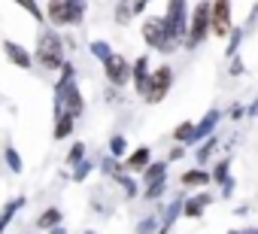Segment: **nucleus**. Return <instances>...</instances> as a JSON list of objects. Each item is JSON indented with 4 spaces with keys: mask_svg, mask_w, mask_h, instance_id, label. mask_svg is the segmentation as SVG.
<instances>
[{
    "mask_svg": "<svg viewBox=\"0 0 258 234\" xmlns=\"http://www.w3.org/2000/svg\"><path fill=\"white\" fill-rule=\"evenodd\" d=\"M79 161H85V143H73L70 146V152H67V164H79Z\"/></svg>",
    "mask_w": 258,
    "mask_h": 234,
    "instance_id": "28",
    "label": "nucleus"
},
{
    "mask_svg": "<svg viewBox=\"0 0 258 234\" xmlns=\"http://www.w3.org/2000/svg\"><path fill=\"white\" fill-rule=\"evenodd\" d=\"M170 85H173V67H170V64L155 67V70H152V79H149V91H146L143 100H146V103H161V100L167 97Z\"/></svg>",
    "mask_w": 258,
    "mask_h": 234,
    "instance_id": "7",
    "label": "nucleus"
},
{
    "mask_svg": "<svg viewBox=\"0 0 258 234\" xmlns=\"http://www.w3.org/2000/svg\"><path fill=\"white\" fill-rule=\"evenodd\" d=\"M149 164H152V149H149V146H140V149H134L131 155H127L124 170H137V173H143Z\"/></svg>",
    "mask_w": 258,
    "mask_h": 234,
    "instance_id": "13",
    "label": "nucleus"
},
{
    "mask_svg": "<svg viewBox=\"0 0 258 234\" xmlns=\"http://www.w3.org/2000/svg\"><path fill=\"white\" fill-rule=\"evenodd\" d=\"M4 52H7V58H10V64H16V67H22V70H31L34 67V55L22 46V43H13V40H4Z\"/></svg>",
    "mask_w": 258,
    "mask_h": 234,
    "instance_id": "10",
    "label": "nucleus"
},
{
    "mask_svg": "<svg viewBox=\"0 0 258 234\" xmlns=\"http://www.w3.org/2000/svg\"><path fill=\"white\" fill-rule=\"evenodd\" d=\"M85 0H49L46 4V19L52 28H70V25H82L85 19Z\"/></svg>",
    "mask_w": 258,
    "mask_h": 234,
    "instance_id": "2",
    "label": "nucleus"
},
{
    "mask_svg": "<svg viewBox=\"0 0 258 234\" xmlns=\"http://www.w3.org/2000/svg\"><path fill=\"white\" fill-rule=\"evenodd\" d=\"M131 70H134V64H127L124 61V55H109L106 61H103V73H106V79H109V85H124V82H131Z\"/></svg>",
    "mask_w": 258,
    "mask_h": 234,
    "instance_id": "8",
    "label": "nucleus"
},
{
    "mask_svg": "<svg viewBox=\"0 0 258 234\" xmlns=\"http://www.w3.org/2000/svg\"><path fill=\"white\" fill-rule=\"evenodd\" d=\"M155 225H158V222L149 216V219H143V222L137 225V231H140V234H155Z\"/></svg>",
    "mask_w": 258,
    "mask_h": 234,
    "instance_id": "32",
    "label": "nucleus"
},
{
    "mask_svg": "<svg viewBox=\"0 0 258 234\" xmlns=\"http://www.w3.org/2000/svg\"><path fill=\"white\" fill-rule=\"evenodd\" d=\"M240 37H243V31H237V28H234V37H231V46H228V55H234V52H237V46H240Z\"/></svg>",
    "mask_w": 258,
    "mask_h": 234,
    "instance_id": "33",
    "label": "nucleus"
},
{
    "mask_svg": "<svg viewBox=\"0 0 258 234\" xmlns=\"http://www.w3.org/2000/svg\"><path fill=\"white\" fill-rule=\"evenodd\" d=\"M164 189H167V180L152 183V186H146V198H149V201H155V198H161V195H164Z\"/></svg>",
    "mask_w": 258,
    "mask_h": 234,
    "instance_id": "31",
    "label": "nucleus"
},
{
    "mask_svg": "<svg viewBox=\"0 0 258 234\" xmlns=\"http://www.w3.org/2000/svg\"><path fill=\"white\" fill-rule=\"evenodd\" d=\"M176 143H195V122H182L176 131H173Z\"/></svg>",
    "mask_w": 258,
    "mask_h": 234,
    "instance_id": "23",
    "label": "nucleus"
},
{
    "mask_svg": "<svg viewBox=\"0 0 258 234\" xmlns=\"http://www.w3.org/2000/svg\"><path fill=\"white\" fill-rule=\"evenodd\" d=\"M210 34H213V4H207V0H204V4H198L195 13H191L185 46H188V49H198Z\"/></svg>",
    "mask_w": 258,
    "mask_h": 234,
    "instance_id": "4",
    "label": "nucleus"
},
{
    "mask_svg": "<svg viewBox=\"0 0 258 234\" xmlns=\"http://www.w3.org/2000/svg\"><path fill=\"white\" fill-rule=\"evenodd\" d=\"M100 170H103L106 177H112V180H118V177L124 173V170L118 167V158H115V155H106V158L100 161Z\"/></svg>",
    "mask_w": 258,
    "mask_h": 234,
    "instance_id": "25",
    "label": "nucleus"
},
{
    "mask_svg": "<svg viewBox=\"0 0 258 234\" xmlns=\"http://www.w3.org/2000/svg\"><path fill=\"white\" fill-rule=\"evenodd\" d=\"M73 112V115H82L85 109V100H82V91L76 85L73 76H61L58 85H55V112Z\"/></svg>",
    "mask_w": 258,
    "mask_h": 234,
    "instance_id": "3",
    "label": "nucleus"
},
{
    "mask_svg": "<svg viewBox=\"0 0 258 234\" xmlns=\"http://www.w3.org/2000/svg\"><path fill=\"white\" fill-rule=\"evenodd\" d=\"M243 234H258V228H249V231H243Z\"/></svg>",
    "mask_w": 258,
    "mask_h": 234,
    "instance_id": "36",
    "label": "nucleus"
},
{
    "mask_svg": "<svg viewBox=\"0 0 258 234\" xmlns=\"http://www.w3.org/2000/svg\"><path fill=\"white\" fill-rule=\"evenodd\" d=\"M37 225H40L43 231H49V228L61 225V210H58V207H49V210H43V213H40V219H37Z\"/></svg>",
    "mask_w": 258,
    "mask_h": 234,
    "instance_id": "21",
    "label": "nucleus"
},
{
    "mask_svg": "<svg viewBox=\"0 0 258 234\" xmlns=\"http://www.w3.org/2000/svg\"><path fill=\"white\" fill-rule=\"evenodd\" d=\"M231 31H234L231 0H213V34L216 37H228Z\"/></svg>",
    "mask_w": 258,
    "mask_h": 234,
    "instance_id": "9",
    "label": "nucleus"
},
{
    "mask_svg": "<svg viewBox=\"0 0 258 234\" xmlns=\"http://www.w3.org/2000/svg\"><path fill=\"white\" fill-rule=\"evenodd\" d=\"M22 207H25V198H13V201H10V204L4 207V210H0V234L7 231V225L13 222V216H16V213H19Z\"/></svg>",
    "mask_w": 258,
    "mask_h": 234,
    "instance_id": "17",
    "label": "nucleus"
},
{
    "mask_svg": "<svg viewBox=\"0 0 258 234\" xmlns=\"http://www.w3.org/2000/svg\"><path fill=\"white\" fill-rule=\"evenodd\" d=\"M231 234H240V231H231Z\"/></svg>",
    "mask_w": 258,
    "mask_h": 234,
    "instance_id": "38",
    "label": "nucleus"
},
{
    "mask_svg": "<svg viewBox=\"0 0 258 234\" xmlns=\"http://www.w3.org/2000/svg\"><path fill=\"white\" fill-rule=\"evenodd\" d=\"M179 180H182V186H207L213 177H210L207 170H201V167H191V170H185Z\"/></svg>",
    "mask_w": 258,
    "mask_h": 234,
    "instance_id": "19",
    "label": "nucleus"
},
{
    "mask_svg": "<svg viewBox=\"0 0 258 234\" xmlns=\"http://www.w3.org/2000/svg\"><path fill=\"white\" fill-rule=\"evenodd\" d=\"M213 149H216V137H207L201 146H198V152H195V158H198V164H204L210 155H213Z\"/></svg>",
    "mask_w": 258,
    "mask_h": 234,
    "instance_id": "27",
    "label": "nucleus"
},
{
    "mask_svg": "<svg viewBox=\"0 0 258 234\" xmlns=\"http://www.w3.org/2000/svg\"><path fill=\"white\" fill-rule=\"evenodd\" d=\"M91 167H94L91 161H79V164L73 167V180H76V183H82V180H88V173H91Z\"/></svg>",
    "mask_w": 258,
    "mask_h": 234,
    "instance_id": "30",
    "label": "nucleus"
},
{
    "mask_svg": "<svg viewBox=\"0 0 258 234\" xmlns=\"http://www.w3.org/2000/svg\"><path fill=\"white\" fill-rule=\"evenodd\" d=\"M146 4H149V0H118L115 10H112L115 25H127L134 16H140V13H143V7H146Z\"/></svg>",
    "mask_w": 258,
    "mask_h": 234,
    "instance_id": "12",
    "label": "nucleus"
},
{
    "mask_svg": "<svg viewBox=\"0 0 258 234\" xmlns=\"http://www.w3.org/2000/svg\"><path fill=\"white\" fill-rule=\"evenodd\" d=\"M124 152H127V140H124L121 134H112V137H109V155L121 158Z\"/></svg>",
    "mask_w": 258,
    "mask_h": 234,
    "instance_id": "26",
    "label": "nucleus"
},
{
    "mask_svg": "<svg viewBox=\"0 0 258 234\" xmlns=\"http://www.w3.org/2000/svg\"><path fill=\"white\" fill-rule=\"evenodd\" d=\"M149 79H152L149 58H146V55H140V58L134 61V70H131V82H134V88H137V94H140V97H146V91H149Z\"/></svg>",
    "mask_w": 258,
    "mask_h": 234,
    "instance_id": "11",
    "label": "nucleus"
},
{
    "mask_svg": "<svg viewBox=\"0 0 258 234\" xmlns=\"http://www.w3.org/2000/svg\"><path fill=\"white\" fill-rule=\"evenodd\" d=\"M182 155H185V149H182V143H179V146H176V149H173V152H170V158H173V161H176V158H182Z\"/></svg>",
    "mask_w": 258,
    "mask_h": 234,
    "instance_id": "34",
    "label": "nucleus"
},
{
    "mask_svg": "<svg viewBox=\"0 0 258 234\" xmlns=\"http://www.w3.org/2000/svg\"><path fill=\"white\" fill-rule=\"evenodd\" d=\"M13 4H16V7H22V10H25V13H28L31 19H37L40 25L46 22V10H43V7L37 4V0H13Z\"/></svg>",
    "mask_w": 258,
    "mask_h": 234,
    "instance_id": "20",
    "label": "nucleus"
},
{
    "mask_svg": "<svg viewBox=\"0 0 258 234\" xmlns=\"http://www.w3.org/2000/svg\"><path fill=\"white\" fill-rule=\"evenodd\" d=\"M167 177V161H152L146 170H143V183L152 186V183H161Z\"/></svg>",
    "mask_w": 258,
    "mask_h": 234,
    "instance_id": "18",
    "label": "nucleus"
},
{
    "mask_svg": "<svg viewBox=\"0 0 258 234\" xmlns=\"http://www.w3.org/2000/svg\"><path fill=\"white\" fill-rule=\"evenodd\" d=\"M143 40H146V46L149 49H155V52H173L179 43L170 37V31H167V25H164V16H149L146 22H143Z\"/></svg>",
    "mask_w": 258,
    "mask_h": 234,
    "instance_id": "5",
    "label": "nucleus"
},
{
    "mask_svg": "<svg viewBox=\"0 0 258 234\" xmlns=\"http://www.w3.org/2000/svg\"><path fill=\"white\" fill-rule=\"evenodd\" d=\"M213 180H216V183H225V192H231V183H228V158L216 164V170H213Z\"/></svg>",
    "mask_w": 258,
    "mask_h": 234,
    "instance_id": "29",
    "label": "nucleus"
},
{
    "mask_svg": "<svg viewBox=\"0 0 258 234\" xmlns=\"http://www.w3.org/2000/svg\"><path fill=\"white\" fill-rule=\"evenodd\" d=\"M188 22H191V16H188V4H185V0H167L164 25H167L170 37H173L176 43L188 37Z\"/></svg>",
    "mask_w": 258,
    "mask_h": 234,
    "instance_id": "6",
    "label": "nucleus"
},
{
    "mask_svg": "<svg viewBox=\"0 0 258 234\" xmlns=\"http://www.w3.org/2000/svg\"><path fill=\"white\" fill-rule=\"evenodd\" d=\"M85 234H94V231H85Z\"/></svg>",
    "mask_w": 258,
    "mask_h": 234,
    "instance_id": "37",
    "label": "nucleus"
},
{
    "mask_svg": "<svg viewBox=\"0 0 258 234\" xmlns=\"http://www.w3.org/2000/svg\"><path fill=\"white\" fill-rule=\"evenodd\" d=\"M210 201H213V198H210L207 192H204V195H195V198H185V204H182V213H185L188 219H198V216H201V213L210 207Z\"/></svg>",
    "mask_w": 258,
    "mask_h": 234,
    "instance_id": "16",
    "label": "nucleus"
},
{
    "mask_svg": "<svg viewBox=\"0 0 258 234\" xmlns=\"http://www.w3.org/2000/svg\"><path fill=\"white\" fill-rule=\"evenodd\" d=\"M88 52H91V55L103 64V61L112 55V46H109V43H103V40H94V43H88Z\"/></svg>",
    "mask_w": 258,
    "mask_h": 234,
    "instance_id": "22",
    "label": "nucleus"
},
{
    "mask_svg": "<svg viewBox=\"0 0 258 234\" xmlns=\"http://www.w3.org/2000/svg\"><path fill=\"white\" fill-rule=\"evenodd\" d=\"M34 58L40 61L43 70H61L67 64L64 61V40H61V34L52 31V28L40 31L37 34V52H34Z\"/></svg>",
    "mask_w": 258,
    "mask_h": 234,
    "instance_id": "1",
    "label": "nucleus"
},
{
    "mask_svg": "<svg viewBox=\"0 0 258 234\" xmlns=\"http://www.w3.org/2000/svg\"><path fill=\"white\" fill-rule=\"evenodd\" d=\"M4 158H7V164H10V170H13V173H22V167H25V164H22V155H19V149H16V146H7V149H4Z\"/></svg>",
    "mask_w": 258,
    "mask_h": 234,
    "instance_id": "24",
    "label": "nucleus"
},
{
    "mask_svg": "<svg viewBox=\"0 0 258 234\" xmlns=\"http://www.w3.org/2000/svg\"><path fill=\"white\" fill-rule=\"evenodd\" d=\"M73 125H76V115L73 112H55V131H52V137L55 140H64V137H70L73 134Z\"/></svg>",
    "mask_w": 258,
    "mask_h": 234,
    "instance_id": "14",
    "label": "nucleus"
},
{
    "mask_svg": "<svg viewBox=\"0 0 258 234\" xmlns=\"http://www.w3.org/2000/svg\"><path fill=\"white\" fill-rule=\"evenodd\" d=\"M216 125H219V109H210V112L204 115V119L195 125V143H198V140H207V137H213Z\"/></svg>",
    "mask_w": 258,
    "mask_h": 234,
    "instance_id": "15",
    "label": "nucleus"
},
{
    "mask_svg": "<svg viewBox=\"0 0 258 234\" xmlns=\"http://www.w3.org/2000/svg\"><path fill=\"white\" fill-rule=\"evenodd\" d=\"M49 234H67V228L64 225H55V228H49Z\"/></svg>",
    "mask_w": 258,
    "mask_h": 234,
    "instance_id": "35",
    "label": "nucleus"
}]
</instances>
